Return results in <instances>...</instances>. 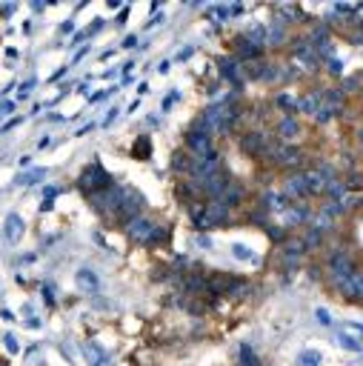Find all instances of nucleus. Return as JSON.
Instances as JSON below:
<instances>
[{
  "label": "nucleus",
  "mask_w": 363,
  "mask_h": 366,
  "mask_svg": "<svg viewBox=\"0 0 363 366\" xmlns=\"http://www.w3.org/2000/svg\"><path fill=\"white\" fill-rule=\"evenodd\" d=\"M329 72L332 75H343V60H329Z\"/></svg>",
  "instance_id": "obj_26"
},
{
  "label": "nucleus",
  "mask_w": 363,
  "mask_h": 366,
  "mask_svg": "<svg viewBox=\"0 0 363 366\" xmlns=\"http://www.w3.org/2000/svg\"><path fill=\"white\" fill-rule=\"evenodd\" d=\"M320 240H323V232L320 229H309L306 232V237H303V249H318Z\"/></svg>",
  "instance_id": "obj_14"
},
{
  "label": "nucleus",
  "mask_w": 363,
  "mask_h": 366,
  "mask_svg": "<svg viewBox=\"0 0 363 366\" xmlns=\"http://www.w3.org/2000/svg\"><path fill=\"white\" fill-rule=\"evenodd\" d=\"M303 178H306V189H309V194H318V192L326 189V180L320 178V172H306Z\"/></svg>",
  "instance_id": "obj_10"
},
{
  "label": "nucleus",
  "mask_w": 363,
  "mask_h": 366,
  "mask_svg": "<svg viewBox=\"0 0 363 366\" xmlns=\"http://www.w3.org/2000/svg\"><path fill=\"white\" fill-rule=\"evenodd\" d=\"M286 194H295V198H309V189H306V178H303V175H295V178L286 180Z\"/></svg>",
  "instance_id": "obj_7"
},
{
  "label": "nucleus",
  "mask_w": 363,
  "mask_h": 366,
  "mask_svg": "<svg viewBox=\"0 0 363 366\" xmlns=\"http://www.w3.org/2000/svg\"><path fill=\"white\" fill-rule=\"evenodd\" d=\"M360 80H363V75H360Z\"/></svg>",
  "instance_id": "obj_30"
},
{
  "label": "nucleus",
  "mask_w": 363,
  "mask_h": 366,
  "mask_svg": "<svg viewBox=\"0 0 363 366\" xmlns=\"http://www.w3.org/2000/svg\"><path fill=\"white\" fill-rule=\"evenodd\" d=\"M323 101V94H318V92H312V94H306L303 101H300V109H303L306 115H318V103Z\"/></svg>",
  "instance_id": "obj_11"
},
{
  "label": "nucleus",
  "mask_w": 363,
  "mask_h": 366,
  "mask_svg": "<svg viewBox=\"0 0 363 366\" xmlns=\"http://www.w3.org/2000/svg\"><path fill=\"white\" fill-rule=\"evenodd\" d=\"M315 318H318V323H320V326H329V323H332V318H329V312H326V309H318V312H315Z\"/></svg>",
  "instance_id": "obj_24"
},
{
  "label": "nucleus",
  "mask_w": 363,
  "mask_h": 366,
  "mask_svg": "<svg viewBox=\"0 0 363 366\" xmlns=\"http://www.w3.org/2000/svg\"><path fill=\"white\" fill-rule=\"evenodd\" d=\"M235 258L246 260V258H249V249H246V246H235Z\"/></svg>",
  "instance_id": "obj_27"
},
{
  "label": "nucleus",
  "mask_w": 363,
  "mask_h": 366,
  "mask_svg": "<svg viewBox=\"0 0 363 366\" xmlns=\"http://www.w3.org/2000/svg\"><path fill=\"white\" fill-rule=\"evenodd\" d=\"M306 217H309V212H306L303 206H300V209H292V212H286V221L295 223V226H298V223H303Z\"/></svg>",
  "instance_id": "obj_17"
},
{
  "label": "nucleus",
  "mask_w": 363,
  "mask_h": 366,
  "mask_svg": "<svg viewBox=\"0 0 363 366\" xmlns=\"http://www.w3.org/2000/svg\"><path fill=\"white\" fill-rule=\"evenodd\" d=\"M203 215H206V226H212V223H223L226 215H229V206H223L220 201H212L209 206H203Z\"/></svg>",
  "instance_id": "obj_5"
},
{
  "label": "nucleus",
  "mask_w": 363,
  "mask_h": 366,
  "mask_svg": "<svg viewBox=\"0 0 363 366\" xmlns=\"http://www.w3.org/2000/svg\"><path fill=\"white\" fill-rule=\"evenodd\" d=\"M186 143H189V149H195L197 155H206L209 158L212 155V143H209V137H206V132H189V137H186Z\"/></svg>",
  "instance_id": "obj_4"
},
{
  "label": "nucleus",
  "mask_w": 363,
  "mask_h": 366,
  "mask_svg": "<svg viewBox=\"0 0 363 366\" xmlns=\"http://www.w3.org/2000/svg\"><path fill=\"white\" fill-rule=\"evenodd\" d=\"M80 183H83V186H86L89 192L95 194L97 189H112V183H115V180H112V175L103 172L100 163H92V169H86V172H83Z\"/></svg>",
  "instance_id": "obj_1"
},
{
  "label": "nucleus",
  "mask_w": 363,
  "mask_h": 366,
  "mask_svg": "<svg viewBox=\"0 0 363 366\" xmlns=\"http://www.w3.org/2000/svg\"><path fill=\"white\" fill-rule=\"evenodd\" d=\"M329 269H332L334 280L338 278H352V275H355V263H352V258H349V252H343V249H334L332 255H329Z\"/></svg>",
  "instance_id": "obj_2"
},
{
  "label": "nucleus",
  "mask_w": 363,
  "mask_h": 366,
  "mask_svg": "<svg viewBox=\"0 0 363 366\" xmlns=\"http://www.w3.org/2000/svg\"><path fill=\"white\" fill-rule=\"evenodd\" d=\"M152 223L143 221V217H135V221H129V235L138 240V243H149V237H152Z\"/></svg>",
  "instance_id": "obj_3"
},
{
  "label": "nucleus",
  "mask_w": 363,
  "mask_h": 366,
  "mask_svg": "<svg viewBox=\"0 0 363 366\" xmlns=\"http://www.w3.org/2000/svg\"><path fill=\"white\" fill-rule=\"evenodd\" d=\"M166 237H169V232L163 229V226H154V229H152V237H149V243H163Z\"/></svg>",
  "instance_id": "obj_22"
},
{
  "label": "nucleus",
  "mask_w": 363,
  "mask_h": 366,
  "mask_svg": "<svg viewBox=\"0 0 363 366\" xmlns=\"http://www.w3.org/2000/svg\"><path fill=\"white\" fill-rule=\"evenodd\" d=\"M286 37V29H283V23H275V29H269V40L272 43H280Z\"/></svg>",
  "instance_id": "obj_21"
},
{
  "label": "nucleus",
  "mask_w": 363,
  "mask_h": 366,
  "mask_svg": "<svg viewBox=\"0 0 363 366\" xmlns=\"http://www.w3.org/2000/svg\"><path fill=\"white\" fill-rule=\"evenodd\" d=\"M334 115H338V109H334V106H323V109H318V115H315V120H318V123H329Z\"/></svg>",
  "instance_id": "obj_18"
},
{
  "label": "nucleus",
  "mask_w": 363,
  "mask_h": 366,
  "mask_svg": "<svg viewBox=\"0 0 363 366\" xmlns=\"http://www.w3.org/2000/svg\"><path fill=\"white\" fill-rule=\"evenodd\" d=\"M266 232H269V237H272V240H283V237H286V235H283V229H280V226H269Z\"/></svg>",
  "instance_id": "obj_25"
},
{
  "label": "nucleus",
  "mask_w": 363,
  "mask_h": 366,
  "mask_svg": "<svg viewBox=\"0 0 363 366\" xmlns=\"http://www.w3.org/2000/svg\"><path fill=\"white\" fill-rule=\"evenodd\" d=\"M298 132H300V126H298V120H295V117H283V120H280V126H277V135H280V140H292Z\"/></svg>",
  "instance_id": "obj_8"
},
{
  "label": "nucleus",
  "mask_w": 363,
  "mask_h": 366,
  "mask_svg": "<svg viewBox=\"0 0 363 366\" xmlns=\"http://www.w3.org/2000/svg\"><path fill=\"white\" fill-rule=\"evenodd\" d=\"M240 146H243V152H249V155H261V152L266 149V137L257 135V132H249V135H243Z\"/></svg>",
  "instance_id": "obj_6"
},
{
  "label": "nucleus",
  "mask_w": 363,
  "mask_h": 366,
  "mask_svg": "<svg viewBox=\"0 0 363 366\" xmlns=\"http://www.w3.org/2000/svg\"><path fill=\"white\" fill-rule=\"evenodd\" d=\"M357 146H360V149H363V129L357 132Z\"/></svg>",
  "instance_id": "obj_29"
},
{
  "label": "nucleus",
  "mask_w": 363,
  "mask_h": 366,
  "mask_svg": "<svg viewBox=\"0 0 363 366\" xmlns=\"http://www.w3.org/2000/svg\"><path fill=\"white\" fill-rule=\"evenodd\" d=\"M343 97H346V92H343V89H329V94H326L329 106H334V109H338V103H343Z\"/></svg>",
  "instance_id": "obj_20"
},
{
  "label": "nucleus",
  "mask_w": 363,
  "mask_h": 366,
  "mask_svg": "<svg viewBox=\"0 0 363 366\" xmlns=\"http://www.w3.org/2000/svg\"><path fill=\"white\" fill-rule=\"evenodd\" d=\"M338 346H343V349L349 352H360V340H355V337H349V335H338Z\"/></svg>",
  "instance_id": "obj_16"
},
{
  "label": "nucleus",
  "mask_w": 363,
  "mask_h": 366,
  "mask_svg": "<svg viewBox=\"0 0 363 366\" xmlns=\"http://www.w3.org/2000/svg\"><path fill=\"white\" fill-rule=\"evenodd\" d=\"M240 198H243L240 186H232V183H229V186H226V192H223V198H220V203H223V206H238Z\"/></svg>",
  "instance_id": "obj_12"
},
{
  "label": "nucleus",
  "mask_w": 363,
  "mask_h": 366,
  "mask_svg": "<svg viewBox=\"0 0 363 366\" xmlns=\"http://www.w3.org/2000/svg\"><path fill=\"white\" fill-rule=\"evenodd\" d=\"M172 166L177 169V172H189V169H192V158H189V155H183V152H177L174 160H172Z\"/></svg>",
  "instance_id": "obj_15"
},
{
  "label": "nucleus",
  "mask_w": 363,
  "mask_h": 366,
  "mask_svg": "<svg viewBox=\"0 0 363 366\" xmlns=\"http://www.w3.org/2000/svg\"><path fill=\"white\" fill-rule=\"evenodd\" d=\"M300 160H303L300 149H292V146H283V149H280V155H277V163H283V166H298Z\"/></svg>",
  "instance_id": "obj_9"
},
{
  "label": "nucleus",
  "mask_w": 363,
  "mask_h": 366,
  "mask_svg": "<svg viewBox=\"0 0 363 366\" xmlns=\"http://www.w3.org/2000/svg\"><path fill=\"white\" fill-rule=\"evenodd\" d=\"M326 192H329L332 201H343V198H346V183L334 178V180H329V183H326Z\"/></svg>",
  "instance_id": "obj_13"
},
{
  "label": "nucleus",
  "mask_w": 363,
  "mask_h": 366,
  "mask_svg": "<svg viewBox=\"0 0 363 366\" xmlns=\"http://www.w3.org/2000/svg\"><path fill=\"white\" fill-rule=\"evenodd\" d=\"M135 155H140V158H149V140L146 137H140L138 146H135Z\"/></svg>",
  "instance_id": "obj_23"
},
{
  "label": "nucleus",
  "mask_w": 363,
  "mask_h": 366,
  "mask_svg": "<svg viewBox=\"0 0 363 366\" xmlns=\"http://www.w3.org/2000/svg\"><path fill=\"white\" fill-rule=\"evenodd\" d=\"M277 103H280V106H298V103L292 101V97H286V94H280V97H277Z\"/></svg>",
  "instance_id": "obj_28"
},
{
  "label": "nucleus",
  "mask_w": 363,
  "mask_h": 366,
  "mask_svg": "<svg viewBox=\"0 0 363 366\" xmlns=\"http://www.w3.org/2000/svg\"><path fill=\"white\" fill-rule=\"evenodd\" d=\"M300 366H320V352H303L300 355Z\"/></svg>",
  "instance_id": "obj_19"
}]
</instances>
